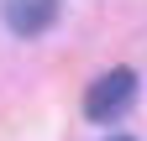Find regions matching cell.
<instances>
[{
    "label": "cell",
    "instance_id": "7a4b0ae2",
    "mask_svg": "<svg viewBox=\"0 0 147 141\" xmlns=\"http://www.w3.org/2000/svg\"><path fill=\"white\" fill-rule=\"evenodd\" d=\"M58 16V0H5V26L16 37H37V31L53 26Z\"/></svg>",
    "mask_w": 147,
    "mask_h": 141
},
{
    "label": "cell",
    "instance_id": "3957f363",
    "mask_svg": "<svg viewBox=\"0 0 147 141\" xmlns=\"http://www.w3.org/2000/svg\"><path fill=\"white\" fill-rule=\"evenodd\" d=\"M110 141H131V136H110Z\"/></svg>",
    "mask_w": 147,
    "mask_h": 141
},
{
    "label": "cell",
    "instance_id": "6da1fadb",
    "mask_svg": "<svg viewBox=\"0 0 147 141\" xmlns=\"http://www.w3.org/2000/svg\"><path fill=\"white\" fill-rule=\"evenodd\" d=\"M131 99H137V73L131 68H110L84 89V115L95 126H110V120H121L131 110Z\"/></svg>",
    "mask_w": 147,
    "mask_h": 141
}]
</instances>
